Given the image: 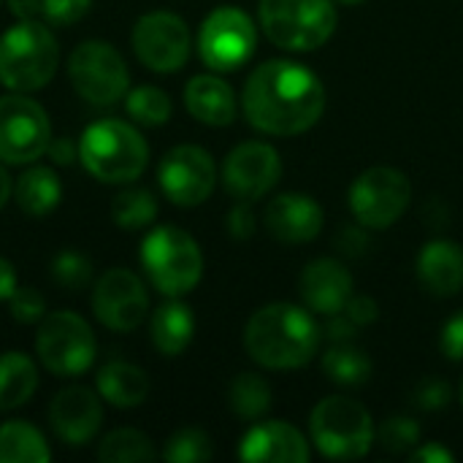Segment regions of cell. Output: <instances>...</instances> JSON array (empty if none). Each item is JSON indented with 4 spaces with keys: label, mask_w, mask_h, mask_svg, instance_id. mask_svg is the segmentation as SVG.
Wrapping results in <instances>:
<instances>
[{
    "label": "cell",
    "mask_w": 463,
    "mask_h": 463,
    "mask_svg": "<svg viewBox=\"0 0 463 463\" xmlns=\"http://www.w3.org/2000/svg\"><path fill=\"white\" fill-rule=\"evenodd\" d=\"M420 423L410 415H393L388 420H383V426L377 429V442L388 450V453H412L420 445Z\"/></svg>",
    "instance_id": "e575fe53"
},
{
    "label": "cell",
    "mask_w": 463,
    "mask_h": 463,
    "mask_svg": "<svg viewBox=\"0 0 463 463\" xmlns=\"http://www.w3.org/2000/svg\"><path fill=\"white\" fill-rule=\"evenodd\" d=\"M16 269L8 258L0 255V304H5L11 298V293L16 290Z\"/></svg>",
    "instance_id": "bcb514c9"
},
{
    "label": "cell",
    "mask_w": 463,
    "mask_h": 463,
    "mask_svg": "<svg viewBox=\"0 0 463 463\" xmlns=\"http://www.w3.org/2000/svg\"><path fill=\"white\" fill-rule=\"evenodd\" d=\"M160 458L168 463H206L214 458V445L201 429H179L165 439Z\"/></svg>",
    "instance_id": "d6a6232c"
},
{
    "label": "cell",
    "mask_w": 463,
    "mask_h": 463,
    "mask_svg": "<svg viewBox=\"0 0 463 463\" xmlns=\"http://www.w3.org/2000/svg\"><path fill=\"white\" fill-rule=\"evenodd\" d=\"M157 182L163 195L179 209H195L217 187L214 157L195 144H179L168 149L157 165Z\"/></svg>",
    "instance_id": "5bb4252c"
},
{
    "label": "cell",
    "mask_w": 463,
    "mask_h": 463,
    "mask_svg": "<svg viewBox=\"0 0 463 463\" xmlns=\"http://www.w3.org/2000/svg\"><path fill=\"white\" fill-rule=\"evenodd\" d=\"M46 157L54 163V165H71L73 160H79V141H73L71 136H60L49 141L46 146Z\"/></svg>",
    "instance_id": "7bdbcfd3"
},
{
    "label": "cell",
    "mask_w": 463,
    "mask_h": 463,
    "mask_svg": "<svg viewBox=\"0 0 463 463\" xmlns=\"http://www.w3.org/2000/svg\"><path fill=\"white\" fill-rule=\"evenodd\" d=\"M450 399H453V391H450V385L442 383L439 377H426V380L415 388V393H412L415 407L429 410V412L445 410V407L450 404Z\"/></svg>",
    "instance_id": "74e56055"
},
{
    "label": "cell",
    "mask_w": 463,
    "mask_h": 463,
    "mask_svg": "<svg viewBox=\"0 0 463 463\" xmlns=\"http://www.w3.org/2000/svg\"><path fill=\"white\" fill-rule=\"evenodd\" d=\"M410 461L412 463H453L456 461V456H453L448 448H442L439 442H426V445H420V448H415V450L410 453Z\"/></svg>",
    "instance_id": "f6af8a7d"
},
{
    "label": "cell",
    "mask_w": 463,
    "mask_h": 463,
    "mask_svg": "<svg viewBox=\"0 0 463 463\" xmlns=\"http://www.w3.org/2000/svg\"><path fill=\"white\" fill-rule=\"evenodd\" d=\"M38 391V366L30 355L8 350L0 355V412L24 407Z\"/></svg>",
    "instance_id": "484cf974"
},
{
    "label": "cell",
    "mask_w": 463,
    "mask_h": 463,
    "mask_svg": "<svg viewBox=\"0 0 463 463\" xmlns=\"http://www.w3.org/2000/svg\"><path fill=\"white\" fill-rule=\"evenodd\" d=\"M439 347L453 364H463V309L453 317H448V323L442 326Z\"/></svg>",
    "instance_id": "ab89813d"
},
{
    "label": "cell",
    "mask_w": 463,
    "mask_h": 463,
    "mask_svg": "<svg viewBox=\"0 0 463 463\" xmlns=\"http://www.w3.org/2000/svg\"><path fill=\"white\" fill-rule=\"evenodd\" d=\"M315 448L331 461H358L374 445V420L369 410L347 396H326L309 415Z\"/></svg>",
    "instance_id": "52a82bcc"
},
{
    "label": "cell",
    "mask_w": 463,
    "mask_h": 463,
    "mask_svg": "<svg viewBox=\"0 0 463 463\" xmlns=\"http://www.w3.org/2000/svg\"><path fill=\"white\" fill-rule=\"evenodd\" d=\"M95 355L98 339L92 326L81 315L71 309L43 315L35 331V358L49 374L62 380L81 377L92 369Z\"/></svg>",
    "instance_id": "ba28073f"
},
{
    "label": "cell",
    "mask_w": 463,
    "mask_h": 463,
    "mask_svg": "<svg viewBox=\"0 0 463 463\" xmlns=\"http://www.w3.org/2000/svg\"><path fill=\"white\" fill-rule=\"evenodd\" d=\"M111 220L122 231H144L157 220V198L146 187L125 184L111 198Z\"/></svg>",
    "instance_id": "83f0119b"
},
{
    "label": "cell",
    "mask_w": 463,
    "mask_h": 463,
    "mask_svg": "<svg viewBox=\"0 0 463 463\" xmlns=\"http://www.w3.org/2000/svg\"><path fill=\"white\" fill-rule=\"evenodd\" d=\"M92 312L100 326L114 334L136 331L149 315V293L144 279L130 269H109L92 288Z\"/></svg>",
    "instance_id": "9a60e30c"
},
{
    "label": "cell",
    "mask_w": 463,
    "mask_h": 463,
    "mask_svg": "<svg viewBox=\"0 0 463 463\" xmlns=\"http://www.w3.org/2000/svg\"><path fill=\"white\" fill-rule=\"evenodd\" d=\"M14 198L16 206L30 217H46L52 214L62 201V182L54 168L49 165H33L19 174L14 182Z\"/></svg>",
    "instance_id": "d4e9b609"
},
{
    "label": "cell",
    "mask_w": 463,
    "mask_h": 463,
    "mask_svg": "<svg viewBox=\"0 0 463 463\" xmlns=\"http://www.w3.org/2000/svg\"><path fill=\"white\" fill-rule=\"evenodd\" d=\"M79 163L103 184H133L149 165V144L125 119H98L79 138Z\"/></svg>",
    "instance_id": "3957f363"
},
{
    "label": "cell",
    "mask_w": 463,
    "mask_h": 463,
    "mask_svg": "<svg viewBox=\"0 0 463 463\" xmlns=\"http://www.w3.org/2000/svg\"><path fill=\"white\" fill-rule=\"evenodd\" d=\"M239 458L247 463H307L309 442L290 423L255 420L239 442Z\"/></svg>",
    "instance_id": "ffe728a7"
},
{
    "label": "cell",
    "mask_w": 463,
    "mask_h": 463,
    "mask_svg": "<svg viewBox=\"0 0 463 463\" xmlns=\"http://www.w3.org/2000/svg\"><path fill=\"white\" fill-rule=\"evenodd\" d=\"M14 19H35L43 8V0H5Z\"/></svg>",
    "instance_id": "7dc6e473"
},
{
    "label": "cell",
    "mask_w": 463,
    "mask_h": 463,
    "mask_svg": "<svg viewBox=\"0 0 463 463\" xmlns=\"http://www.w3.org/2000/svg\"><path fill=\"white\" fill-rule=\"evenodd\" d=\"M49 426L62 445L84 448L103 426V399L87 385L62 388L49 404Z\"/></svg>",
    "instance_id": "e0dca14e"
},
{
    "label": "cell",
    "mask_w": 463,
    "mask_h": 463,
    "mask_svg": "<svg viewBox=\"0 0 463 463\" xmlns=\"http://www.w3.org/2000/svg\"><path fill=\"white\" fill-rule=\"evenodd\" d=\"M60 68V43L49 24L16 19L0 35V84L8 92H38Z\"/></svg>",
    "instance_id": "277c9868"
},
{
    "label": "cell",
    "mask_w": 463,
    "mask_h": 463,
    "mask_svg": "<svg viewBox=\"0 0 463 463\" xmlns=\"http://www.w3.org/2000/svg\"><path fill=\"white\" fill-rule=\"evenodd\" d=\"M336 3H342V5H358V3H364V0H336Z\"/></svg>",
    "instance_id": "681fc988"
},
{
    "label": "cell",
    "mask_w": 463,
    "mask_h": 463,
    "mask_svg": "<svg viewBox=\"0 0 463 463\" xmlns=\"http://www.w3.org/2000/svg\"><path fill=\"white\" fill-rule=\"evenodd\" d=\"M345 315H347L355 326H372V323H377V317H380V307H377V301L369 298V296H353V298L347 301V307H345Z\"/></svg>",
    "instance_id": "b9f144b4"
},
{
    "label": "cell",
    "mask_w": 463,
    "mask_h": 463,
    "mask_svg": "<svg viewBox=\"0 0 463 463\" xmlns=\"http://www.w3.org/2000/svg\"><path fill=\"white\" fill-rule=\"evenodd\" d=\"M372 358L366 355V350L350 345V342H342V345H334L326 355H323V372L331 383L336 385H345V388H358V385H366L369 377H372Z\"/></svg>",
    "instance_id": "f1b7e54d"
},
{
    "label": "cell",
    "mask_w": 463,
    "mask_h": 463,
    "mask_svg": "<svg viewBox=\"0 0 463 463\" xmlns=\"http://www.w3.org/2000/svg\"><path fill=\"white\" fill-rule=\"evenodd\" d=\"M52 448L41 429L27 420L0 423V463H49Z\"/></svg>",
    "instance_id": "4316f807"
},
{
    "label": "cell",
    "mask_w": 463,
    "mask_h": 463,
    "mask_svg": "<svg viewBox=\"0 0 463 463\" xmlns=\"http://www.w3.org/2000/svg\"><path fill=\"white\" fill-rule=\"evenodd\" d=\"M125 111L136 125L144 128H160L171 119L174 114V100L165 90L155 84H141L128 90L125 95Z\"/></svg>",
    "instance_id": "1f68e13d"
},
{
    "label": "cell",
    "mask_w": 463,
    "mask_h": 463,
    "mask_svg": "<svg viewBox=\"0 0 463 463\" xmlns=\"http://www.w3.org/2000/svg\"><path fill=\"white\" fill-rule=\"evenodd\" d=\"M49 274H52L54 285H60L62 290L79 293V290H84L92 282L95 271H92V260L84 252H79V250H60L52 258Z\"/></svg>",
    "instance_id": "836d02e7"
},
{
    "label": "cell",
    "mask_w": 463,
    "mask_h": 463,
    "mask_svg": "<svg viewBox=\"0 0 463 463\" xmlns=\"http://www.w3.org/2000/svg\"><path fill=\"white\" fill-rule=\"evenodd\" d=\"M263 35L285 52H312L328 43L336 30L334 0H260Z\"/></svg>",
    "instance_id": "8992f818"
},
{
    "label": "cell",
    "mask_w": 463,
    "mask_h": 463,
    "mask_svg": "<svg viewBox=\"0 0 463 463\" xmlns=\"http://www.w3.org/2000/svg\"><path fill=\"white\" fill-rule=\"evenodd\" d=\"M92 8V0H43V19L49 24H76Z\"/></svg>",
    "instance_id": "8d00e7d4"
},
{
    "label": "cell",
    "mask_w": 463,
    "mask_h": 463,
    "mask_svg": "<svg viewBox=\"0 0 463 463\" xmlns=\"http://www.w3.org/2000/svg\"><path fill=\"white\" fill-rule=\"evenodd\" d=\"M228 404H231L236 418L250 420V423L260 420L271 410V385H269V380L255 374V372L236 374L231 388H228Z\"/></svg>",
    "instance_id": "f546056e"
},
{
    "label": "cell",
    "mask_w": 463,
    "mask_h": 463,
    "mask_svg": "<svg viewBox=\"0 0 463 463\" xmlns=\"http://www.w3.org/2000/svg\"><path fill=\"white\" fill-rule=\"evenodd\" d=\"M244 119L266 136H301L326 111V87L317 73L293 60H266L241 90Z\"/></svg>",
    "instance_id": "6da1fadb"
},
{
    "label": "cell",
    "mask_w": 463,
    "mask_h": 463,
    "mask_svg": "<svg viewBox=\"0 0 463 463\" xmlns=\"http://www.w3.org/2000/svg\"><path fill=\"white\" fill-rule=\"evenodd\" d=\"M282 179L279 152L266 141H244L233 146L222 163V184L236 201H260Z\"/></svg>",
    "instance_id": "2e32d148"
},
{
    "label": "cell",
    "mask_w": 463,
    "mask_h": 463,
    "mask_svg": "<svg viewBox=\"0 0 463 463\" xmlns=\"http://www.w3.org/2000/svg\"><path fill=\"white\" fill-rule=\"evenodd\" d=\"M353 288L355 282H353L350 269L334 258H317L307 263L298 279L304 307L326 317L345 312L347 301L353 298Z\"/></svg>",
    "instance_id": "d6986e66"
},
{
    "label": "cell",
    "mask_w": 463,
    "mask_h": 463,
    "mask_svg": "<svg viewBox=\"0 0 463 463\" xmlns=\"http://www.w3.org/2000/svg\"><path fill=\"white\" fill-rule=\"evenodd\" d=\"M141 269L165 298L193 293L203 277V252L179 225H155L141 241Z\"/></svg>",
    "instance_id": "5b68a950"
},
{
    "label": "cell",
    "mask_w": 463,
    "mask_h": 463,
    "mask_svg": "<svg viewBox=\"0 0 463 463\" xmlns=\"http://www.w3.org/2000/svg\"><path fill=\"white\" fill-rule=\"evenodd\" d=\"M130 43L141 65L155 73H176L187 65L193 52L190 27L174 11H149L138 16L130 33Z\"/></svg>",
    "instance_id": "4fadbf2b"
},
{
    "label": "cell",
    "mask_w": 463,
    "mask_h": 463,
    "mask_svg": "<svg viewBox=\"0 0 463 463\" xmlns=\"http://www.w3.org/2000/svg\"><path fill=\"white\" fill-rule=\"evenodd\" d=\"M184 109L209 128H228L236 119L239 103L233 87L222 76L198 73L184 84Z\"/></svg>",
    "instance_id": "44dd1931"
},
{
    "label": "cell",
    "mask_w": 463,
    "mask_h": 463,
    "mask_svg": "<svg viewBox=\"0 0 463 463\" xmlns=\"http://www.w3.org/2000/svg\"><path fill=\"white\" fill-rule=\"evenodd\" d=\"M369 236H366V225H342L339 228V233H336V247H339V252L342 255H347V258H361V255H366V250H369Z\"/></svg>",
    "instance_id": "60d3db41"
},
{
    "label": "cell",
    "mask_w": 463,
    "mask_h": 463,
    "mask_svg": "<svg viewBox=\"0 0 463 463\" xmlns=\"http://www.w3.org/2000/svg\"><path fill=\"white\" fill-rule=\"evenodd\" d=\"M355 328H358V326H355L347 315L339 312V315H331V317H328V326L323 328V336H328L334 345H342V342H350V339L355 336Z\"/></svg>",
    "instance_id": "ee69618b"
},
{
    "label": "cell",
    "mask_w": 463,
    "mask_h": 463,
    "mask_svg": "<svg viewBox=\"0 0 463 463\" xmlns=\"http://www.w3.org/2000/svg\"><path fill=\"white\" fill-rule=\"evenodd\" d=\"M461 404H463V385H461Z\"/></svg>",
    "instance_id": "f907efd6"
},
{
    "label": "cell",
    "mask_w": 463,
    "mask_h": 463,
    "mask_svg": "<svg viewBox=\"0 0 463 463\" xmlns=\"http://www.w3.org/2000/svg\"><path fill=\"white\" fill-rule=\"evenodd\" d=\"M0 3H3V0H0Z\"/></svg>",
    "instance_id": "816d5d0a"
},
{
    "label": "cell",
    "mask_w": 463,
    "mask_h": 463,
    "mask_svg": "<svg viewBox=\"0 0 463 463\" xmlns=\"http://www.w3.org/2000/svg\"><path fill=\"white\" fill-rule=\"evenodd\" d=\"M418 279L437 298H453L463 288V247L450 239L429 241L418 255Z\"/></svg>",
    "instance_id": "7402d4cb"
},
{
    "label": "cell",
    "mask_w": 463,
    "mask_h": 463,
    "mask_svg": "<svg viewBox=\"0 0 463 463\" xmlns=\"http://www.w3.org/2000/svg\"><path fill=\"white\" fill-rule=\"evenodd\" d=\"M193 336H195V315L184 301L168 298L163 307H157L152 312L149 339L160 355H165V358L182 355L193 345Z\"/></svg>",
    "instance_id": "cb8c5ba5"
},
{
    "label": "cell",
    "mask_w": 463,
    "mask_h": 463,
    "mask_svg": "<svg viewBox=\"0 0 463 463\" xmlns=\"http://www.w3.org/2000/svg\"><path fill=\"white\" fill-rule=\"evenodd\" d=\"M198 57L214 73L241 68L258 46V30L252 16L239 5H217L198 27Z\"/></svg>",
    "instance_id": "30bf717a"
},
{
    "label": "cell",
    "mask_w": 463,
    "mask_h": 463,
    "mask_svg": "<svg viewBox=\"0 0 463 463\" xmlns=\"http://www.w3.org/2000/svg\"><path fill=\"white\" fill-rule=\"evenodd\" d=\"M5 304H8L11 317H14L16 323H22V326H35V323H41L43 315H46V301H43V296H41L35 288H30V285H16V290L11 293V298H8Z\"/></svg>",
    "instance_id": "d590c367"
},
{
    "label": "cell",
    "mask_w": 463,
    "mask_h": 463,
    "mask_svg": "<svg viewBox=\"0 0 463 463\" xmlns=\"http://www.w3.org/2000/svg\"><path fill=\"white\" fill-rule=\"evenodd\" d=\"M157 458L152 439L138 429H114L98 442L100 463H149Z\"/></svg>",
    "instance_id": "4dcf8cb0"
},
{
    "label": "cell",
    "mask_w": 463,
    "mask_h": 463,
    "mask_svg": "<svg viewBox=\"0 0 463 463\" xmlns=\"http://www.w3.org/2000/svg\"><path fill=\"white\" fill-rule=\"evenodd\" d=\"M347 201L355 222L372 231H385L407 212L412 201V184L404 171L391 165H374L366 168L350 184Z\"/></svg>",
    "instance_id": "7c38bea8"
},
{
    "label": "cell",
    "mask_w": 463,
    "mask_h": 463,
    "mask_svg": "<svg viewBox=\"0 0 463 463\" xmlns=\"http://www.w3.org/2000/svg\"><path fill=\"white\" fill-rule=\"evenodd\" d=\"M11 195H14V179L8 176L5 165L0 163V212L5 209V203L11 201Z\"/></svg>",
    "instance_id": "c3c4849f"
},
{
    "label": "cell",
    "mask_w": 463,
    "mask_h": 463,
    "mask_svg": "<svg viewBox=\"0 0 463 463\" xmlns=\"http://www.w3.org/2000/svg\"><path fill=\"white\" fill-rule=\"evenodd\" d=\"M68 79L90 106H114L130 90V68L119 49L106 41H81L68 57Z\"/></svg>",
    "instance_id": "9c48e42d"
},
{
    "label": "cell",
    "mask_w": 463,
    "mask_h": 463,
    "mask_svg": "<svg viewBox=\"0 0 463 463\" xmlns=\"http://www.w3.org/2000/svg\"><path fill=\"white\" fill-rule=\"evenodd\" d=\"M149 374L130 364V361H109L98 369L95 377V391L98 396L117 410H133L141 407L149 396Z\"/></svg>",
    "instance_id": "603a6c76"
},
{
    "label": "cell",
    "mask_w": 463,
    "mask_h": 463,
    "mask_svg": "<svg viewBox=\"0 0 463 463\" xmlns=\"http://www.w3.org/2000/svg\"><path fill=\"white\" fill-rule=\"evenodd\" d=\"M263 225L282 244H307L320 236L326 214L315 198L304 193H282L269 201Z\"/></svg>",
    "instance_id": "ac0fdd59"
},
{
    "label": "cell",
    "mask_w": 463,
    "mask_h": 463,
    "mask_svg": "<svg viewBox=\"0 0 463 463\" xmlns=\"http://www.w3.org/2000/svg\"><path fill=\"white\" fill-rule=\"evenodd\" d=\"M225 225H228V233H231L233 239H239V241L250 239V236L255 233V228H258V217H255V212H252V203H250V201H236V203L231 206V212H228Z\"/></svg>",
    "instance_id": "f35d334b"
},
{
    "label": "cell",
    "mask_w": 463,
    "mask_h": 463,
    "mask_svg": "<svg viewBox=\"0 0 463 463\" xmlns=\"http://www.w3.org/2000/svg\"><path fill=\"white\" fill-rule=\"evenodd\" d=\"M52 122L46 109L27 92L0 95V163L30 165L46 155Z\"/></svg>",
    "instance_id": "8fae6325"
},
{
    "label": "cell",
    "mask_w": 463,
    "mask_h": 463,
    "mask_svg": "<svg viewBox=\"0 0 463 463\" xmlns=\"http://www.w3.org/2000/svg\"><path fill=\"white\" fill-rule=\"evenodd\" d=\"M323 331L309 315L307 307L296 304H266L244 326V350L247 355L271 372H288L307 366L317 347Z\"/></svg>",
    "instance_id": "7a4b0ae2"
}]
</instances>
